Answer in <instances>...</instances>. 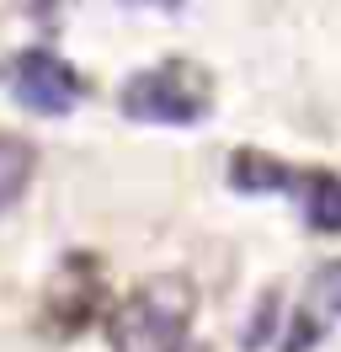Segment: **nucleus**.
<instances>
[{"instance_id":"1","label":"nucleus","mask_w":341,"mask_h":352,"mask_svg":"<svg viewBox=\"0 0 341 352\" xmlns=\"http://www.w3.org/2000/svg\"><path fill=\"white\" fill-rule=\"evenodd\" d=\"M197 320V288L182 272H160L128 288L107 315V347L112 352H203L192 336Z\"/></svg>"},{"instance_id":"2","label":"nucleus","mask_w":341,"mask_h":352,"mask_svg":"<svg viewBox=\"0 0 341 352\" xmlns=\"http://www.w3.org/2000/svg\"><path fill=\"white\" fill-rule=\"evenodd\" d=\"M118 112L144 129H197L213 112V75L192 59H160L118 86Z\"/></svg>"},{"instance_id":"3","label":"nucleus","mask_w":341,"mask_h":352,"mask_svg":"<svg viewBox=\"0 0 341 352\" xmlns=\"http://www.w3.org/2000/svg\"><path fill=\"white\" fill-rule=\"evenodd\" d=\"M0 91L11 96V107H16V112L43 118V123L69 118V112L91 96L85 75L64 59L59 48H48V43H32V48L6 54V59H0Z\"/></svg>"},{"instance_id":"4","label":"nucleus","mask_w":341,"mask_h":352,"mask_svg":"<svg viewBox=\"0 0 341 352\" xmlns=\"http://www.w3.org/2000/svg\"><path fill=\"white\" fill-rule=\"evenodd\" d=\"M224 182H230V192H240V198H277V192H294L298 166H288V160L272 155V150L240 144V150H230V160H224Z\"/></svg>"},{"instance_id":"5","label":"nucleus","mask_w":341,"mask_h":352,"mask_svg":"<svg viewBox=\"0 0 341 352\" xmlns=\"http://www.w3.org/2000/svg\"><path fill=\"white\" fill-rule=\"evenodd\" d=\"M288 198L298 203V219L315 235H341V171L331 166H298V182Z\"/></svg>"},{"instance_id":"6","label":"nucleus","mask_w":341,"mask_h":352,"mask_svg":"<svg viewBox=\"0 0 341 352\" xmlns=\"http://www.w3.org/2000/svg\"><path fill=\"white\" fill-rule=\"evenodd\" d=\"M32 176H38V150H32V139H21V133H0V219L27 198Z\"/></svg>"},{"instance_id":"7","label":"nucleus","mask_w":341,"mask_h":352,"mask_svg":"<svg viewBox=\"0 0 341 352\" xmlns=\"http://www.w3.org/2000/svg\"><path fill=\"white\" fill-rule=\"evenodd\" d=\"M277 342V288H267L261 299H256L251 320H245V331H240V347L245 352H261Z\"/></svg>"},{"instance_id":"8","label":"nucleus","mask_w":341,"mask_h":352,"mask_svg":"<svg viewBox=\"0 0 341 352\" xmlns=\"http://www.w3.org/2000/svg\"><path fill=\"white\" fill-rule=\"evenodd\" d=\"M320 336H325V315H315V309L304 305L288 315V331H283V347L277 352H315Z\"/></svg>"},{"instance_id":"9","label":"nucleus","mask_w":341,"mask_h":352,"mask_svg":"<svg viewBox=\"0 0 341 352\" xmlns=\"http://www.w3.org/2000/svg\"><path fill=\"white\" fill-rule=\"evenodd\" d=\"M309 299H315V315H325V320H341V256L336 262H325L315 272V283H309Z\"/></svg>"},{"instance_id":"10","label":"nucleus","mask_w":341,"mask_h":352,"mask_svg":"<svg viewBox=\"0 0 341 352\" xmlns=\"http://www.w3.org/2000/svg\"><path fill=\"white\" fill-rule=\"evenodd\" d=\"M118 6H133V11H182L187 0H118Z\"/></svg>"}]
</instances>
